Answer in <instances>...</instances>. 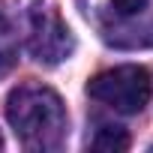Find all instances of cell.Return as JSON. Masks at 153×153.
Listing matches in <instances>:
<instances>
[{
    "instance_id": "6da1fadb",
    "label": "cell",
    "mask_w": 153,
    "mask_h": 153,
    "mask_svg": "<svg viewBox=\"0 0 153 153\" xmlns=\"http://www.w3.org/2000/svg\"><path fill=\"white\" fill-rule=\"evenodd\" d=\"M6 120L27 150H60L66 141L69 117L63 99L42 84H24L6 99Z\"/></svg>"
},
{
    "instance_id": "7a4b0ae2",
    "label": "cell",
    "mask_w": 153,
    "mask_h": 153,
    "mask_svg": "<svg viewBox=\"0 0 153 153\" xmlns=\"http://www.w3.org/2000/svg\"><path fill=\"white\" fill-rule=\"evenodd\" d=\"M150 93L153 78L144 66H114L87 81V96L120 114H138L150 102Z\"/></svg>"
},
{
    "instance_id": "3957f363",
    "label": "cell",
    "mask_w": 153,
    "mask_h": 153,
    "mask_svg": "<svg viewBox=\"0 0 153 153\" xmlns=\"http://www.w3.org/2000/svg\"><path fill=\"white\" fill-rule=\"evenodd\" d=\"M102 36L114 45H153V0H99Z\"/></svg>"
},
{
    "instance_id": "277c9868",
    "label": "cell",
    "mask_w": 153,
    "mask_h": 153,
    "mask_svg": "<svg viewBox=\"0 0 153 153\" xmlns=\"http://www.w3.org/2000/svg\"><path fill=\"white\" fill-rule=\"evenodd\" d=\"M30 54L39 63H60L72 54L75 39L69 33V27L60 21V15L54 9H33L30 12Z\"/></svg>"
},
{
    "instance_id": "5b68a950",
    "label": "cell",
    "mask_w": 153,
    "mask_h": 153,
    "mask_svg": "<svg viewBox=\"0 0 153 153\" xmlns=\"http://www.w3.org/2000/svg\"><path fill=\"white\" fill-rule=\"evenodd\" d=\"M93 150H105V153H120V150H129V132L123 126H102L93 141H90Z\"/></svg>"
},
{
    "instance_id": "8992f818",
    "label": "cell",
    "mask_w": 153,
    "mask_h": 153,
    "mask_svg": "<svg viewBox=\"0 0 153 153\" xmlns=\"http://www.w3.org/2000/svg\"><path fill=\"white\" fill-rule=\"evenodd\" d=\"M15 57H18V45H15V36L9 30V24L0 15V78L15 66Z\"/></svg>"
},
{
    "instance_id": "52a82bcc",
    "label": "cell",
    "mask_w": 153,
    "mask_h": 153,
    "mask_svg": "<svg viewBox=\"0 0 153 153\" xmlns=\"http://www.w3.org/2000/svg\"><path fill=\"white\" fill-rule=\"evenodd\" d=\"M0 147H3V138H0Z\"/></svg>"
}]
</instances>
